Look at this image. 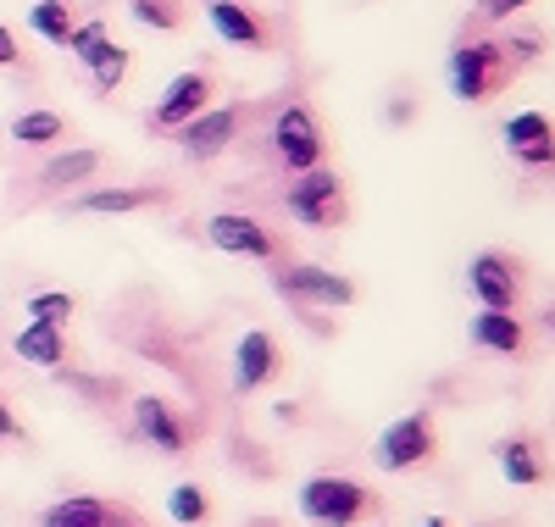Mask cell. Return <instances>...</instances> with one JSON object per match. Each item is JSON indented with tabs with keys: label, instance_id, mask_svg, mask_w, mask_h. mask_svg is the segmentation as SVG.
Returning a JSON list of instances; mask_svg holds the SVG:
<instances>
[{
	"label": "cell",
	"instance_id": "6da1fadb",
	"mask_svg": "<svg viewBox=\"0 0 555 527\" xmlns=\"http://www.w3.org/2000/svg\"><path fill=\"white\" fill-rule=\"evenodd\" d=\"M517 73L522 67L512 62V51H505L500 39H489V34H461L450 62H444L450 94H455V101H467V106H489Z\"/></svg>",
	"mask_w": 555,
	"mask_h": 527
},
{
	"label": "cell",
	"instance_id": "7a4b0ae2",
	"mask_svg": "<svg viewBox=\"0 0 555 527\" xmlns=\"http://www.w3.org/2000/svg\"><path fill=\"white\" fill-rule=\"evenodd\" d=\"M295 505H300V516L311 527H361V522H373L384 511L378 494L366 489V484H356V477H334V472L306 477Z\"/></svg>",
	"mask_w": 555,
	"mask_h": 527
},
{
	"label": "cell",
	"instance_id": "3957f363",
	"mask_svg": "<svg viewBox=\"0 0 555 527\" xmlns=\"http://www.w3.org/2000/svg\"><path fill=\"white\" fill-rule=\"evenodd\" d=\"M267 151L272 162L284 167V172H311L328 162V139H322V123L306 101H289V106H278L272 123H267Z\"/></svg>",
	"mask_w": 555,
	"mask_h": 527
},
{
	"label": "cell",
	"instance_id": "277c9868",
	"mask_svg": "<svg viewBox=\"0 0 555 527\" xmlns=\"http://www.w3.org/2000/svg\"><path fill=\"white\" fill-rule=\"evenodd\" d=\"M284 211L300 222V228H345L350 217V195H345V178L328 172V167H311V172H289L284 183Z\"/></svg>",
	"mask_w": 555,
	"mask_h": 527
},
{
	"label": "cell",
	"instance_id": "5b68a950",
	"mask_svg": "<svg viewBox=\"0 0 555 527\" xmlns=\"http://www.w3.org/2000/svg\"><path fill=\"white\" fill-rule=\"evenodd\" d=\"M434 450H439V422H434V411H405V416H395L384 434L373 439V461H378V472H389V477L434 461Z\"/></svg>",
	"mask_w": 555,
	"mask_h": 527
},
{
	"label": "cell",
	"instance_id": "8992f818",
	"mask_svg": "<svg viewBox=\"0 0 555 527\" xmlns=\"http://www.w3.org/2000/svg\"><path fill=\"white\" fill-rule=\"evenodd\" d=\"M206 239L217 250L245 256V261H267V267L289 261V245L261 217H250V211H217V217H206Z\"/></svg>",
	"mask_w": 555,
	"mask_h": 527
},
{
	"label": "cell",
	"instance_id": "52a82bcc",
	"mask_svg": "<svg viewBox=\"0 0 555 527\" xmlns=\"http://www.w3.org/2000/svg\"><path fill=\"white\" fill-rule=\"evenodd\" d=\"M206 7V23L222 44L234 51H250V56H272L278 51V23L267 12H256L250 0H201Z\"/></svg>",
	"mask_w": 555,
	"mask_h": 527
},
{
	"label": "cell",
	"instance_id": "ba28073f",
	"mask_svg": "<svg viewBox=\"0 0 555 527\" xmlns=\"http://www.w3.org/2000/svg\"><path fill=\"white\" fill-rule=\"evenodd\" d=\"M467 290L483 311H517L522 306V290H528V278H522V261L512 250H478L473 267H467Z\"/></svg>",
	"mask_w": 555,
	"mask_h": 527
},
{
	"label": "cell",
	"instance_id": "9c48e42d",
	"mask_svg": "<svg viewBox=\"0 0 555 527\" xmlns=\"http://www.w3.org/2000/svg\"><path fill=\"white\" fill-rule=\"evenodd\" d=\"M272 290L284 295V300H300V306H356V283H350L345 272H328V267L278 261Z\"/></svg>",
	"mask_w": 555,
	"mask_h": 527
},
{
	"label": "cell",
	"instance_id": "30bf717a",
	"mask_svg": "<svg viewBox=\"0 0 555 527\" xmlns=\"http://www.w3.org/2000/svg\"><path fill=\"white\" fill-rule=\"evenodd\" d=\"M245 106H206L195 123L178 128V145L190 162H217L222 151H234V139L245 133Z\"/></svg>",
	"mask_w": 555,
	"mask_h": 527
},
{
	"label": "cell",
	"instance_id": "8fae6325",
	"mask_svg": "<svg viewBox=\"0 0 555 527\" xmlns=\"http://www.w3.org/2000/svg\"><path fill=\"white\" fill-rule=\"evenodd\" d=\"M133 427H139V439L156 445L162 455H190V445H195V422L178 416V406L162 400V395H139L133 400Z\"/></svg>",
	"mask_w": 555,
	"mask_h": 527
},
{
	"label": "cell",
	"instance_id": "7c38bea8",
	"mask_svg": "<svg viewBox=\"0 0 555 527\" xmlns=\"http://www.w3.org/2000/svg\"><path fill=\"white\" fill-rule=\"evenodd\" d=\"M211 94H217V78H211V73H178V78L156 94V106H151V128L178 133L183 123H195V117L211 106Z\"/></svg>",
	"mask_w": 555,
	"mask_h": 527
},
{
	"label": "cell",
	"instance_id": "4fadbf2b",
	"mask_svg": "<svg viewBox=\"0 0 555 527\" xmlns=\"http://www.w3.org/2000/svg\"><path fill=\"white\" fill-rule=\"evenodd\" d=\"M500 139H505V151H512L517 167H528L539 178L555 172V123L544 112H517L512 123L500 128Z\"/></svg>",
	"mask_w": 555,
	"mask_h": 527
},
{
	"label": "cell",
	"instance_id": "5bb4252c",
	"mask_svg": "<svg viewBox=\"0 0 555 527\" xmlns=\"http://www.w3.org/2000/svg\"><path fill=\"white\" fill-rule=\"evenodd\" d=\"M278 372H284V350H278V339H272L267 327H250L245 339L234 345V395L267 389Z\"/></svg>",
	"mask_w": 555,
	"mask_h": 527
},
{
	"label": "cell",
	"instance_id": "9a60e30c",
	"mask_svg": "<svg viewBox=\"0 0 555 527\" xmlns=\"http://www.w3.org/2000/svg\"><path fill=\"white\" fill-rule=\"evenodd\" d=\"M172 189L162 183H101V189H83L67 206L73 211H95V217H117V211H151V206H167Z\"/></svg>",
	"mask_w": 555,
	"mask_h": 527
},
{
	"label": "cell",
	"instance_id": "2e32d148",
	"mask_svg": "<svg viewBox=\"0 0 555 527\" xmlns=\"http://www.w3.org/2000/svg\"><path fill=\"white\" fill-rule=\"evenodd\" d=\"M467 339H473V350H489V356H522L528 350V322L517 311H483L478 306Z\"/></svg>",
	"mask_w": 555,
	"mask_h": 527
},
{
	"label": "cell",
	"instance_id": "e0dca14e",
	"mask_svg": "<svg viewBox=\"0 0 555 527\" xmlns=\"http://www.w3.org/2000/svg\"><path fill=\"white\" fill-rule=\"evenodd\" d=\"M12 350H17V361H28V367L56 372V367L67 361V333H62V327H51V322H28V327H17Z\"/></svg>",
	"mask_w": 555,
	"mask_h": 527
},
{
	"label": "cell",
	"instance_id": "ac0fdd59",
	"mask_svg": "<svg viewBox=\"0 0 555 527\" xmlns=\"http://www.w3.org/2000/svg\"><path fill=\"white\" fill-rule=\"evenodd\" d=\"M106 522H112V500L101 494H67L39 511V527H106Z\"/></svg>",
	"mask_w": 555,
	"mask_h": 527
},
{
	"label": "cell",
	"instance_id": "d6986e66",
	"mask_svg": "<svg viewBox=\"0 0 555 527\" xmlns=\"http://www.w3.org/2000/svg\"><path fill=\"white\" fill-rule=\"evenodd\" d=\"M106 167V156L101 151H89V145H78V151H67V156H56V162H44V172H39V189H78V183H89Z\"/></svg>",
	"mask_w": 555,
	"mask_h": 527
},
{
	"label": "cell",
	"instance_id": "ffe728a7",
	"mask_svg": "<svg viewBox=\"0 0 555 527\" xmlns=\"http://www.w3.org/2000/svg\"><path fill=\"white\" fill-rule=\"evenodd\" d=\"M12 139L28 151H44V145H62L67 139V117L62 112H17L12 117Z\"/></svg>",
	"mask_w": 555,
	"mask_h": 527
},
{
	"label": "cell",
	"instance_id": "44dd1931",
	"mask_svg": "<svg viewBox=\"0 0 555 527\" xmlns=\"http://www.w3.org/2000/svg\"><path fill=\"white\" fill-rule=\"evenodd\" d=\"M494 455H500V472L512 477L517 489H539L544 484V461H539V450L528 439H505Z\"/></svg>",
	"mask_w": 555,
	"mask_h": 527
},
{
	"label": "cell",
	"instance_id": "7402d4cb",
	"mask_svg": "<svg viewBox=\"0 0 555 527\" xmlns=\"http://www.w3.org/2000/svg\"><path fill=\"white\" fill-rule=\"evenodd\" d=\"M62 51H73V62H78V67H95V62L112 51V28H106V17L73 23V34H67V44H62Z\"/></svg>",
	"mask_w": 555,
	"mask_h": 527
},
{
	"label": "cell",
	"instance_id": "603a6c76",
	"mask_svg": "<svg viewBox=\"0 0 555 527\" xmlns=\"http://www.w3.org/2000/svg\"><path fill=\"white\" fill-rule=\"evenodd\" d=\"M73 7H67V0H34V7H28V28L44 39V44H67V34H73Z\"/></svg>",
	"mask_w": 555,
	"mask_h": 527
},
{
	"label": "cell",
	"instance_id": "cb8c5ba5",
	"mask_svg": "<svg viewBox=\"0 0 555 527\" xmlns=\"http://www.w3.org/2000/svg\"><path fill=\"white\" fill-rule=\"evenodd\" d=\"M128 17L139 28H156V34H178L190 23V7L183 0H128Z\"/></svg>",
	"mask_w": 555,
	"mask_h": 527
},
{
	"label": "cell",
	"instance_id": "d4e9b609",
	"mask_svg": "<svg viewBox=\"0 0 555 527\" xmlns=\"http://www.w3.org/2000/svg\"><path fill=\"white\" fill-rule=\"evenodd\" d=\"M167 516H172L178 527H206V522H211V494H206L201 484H178V489L167 494Z\"/></svg>",
	"mask_w": 555,
	"mask_h": 527
},
{
	"label": "cell",
	"instance_id": "484cf974",
	"mask_svg": "<svg viewBox=\"0 0 555 527\" xmlns=\"http://www.w3.org/2000/svg\"><path fill=\"white\" fill-rule=\"evenodd\" d=\"M73 311H78V300H73L67 290H39V295H28V317H34V322H51V327H62Z\"/></svg>",
	"mask_w": 555,
	"mask_h": 527
},
{
	"label": "cell",
	"instance_id": "4316f807",
	"mask_svg": "<svg viewBox=\"0 0 555 527\" xmlns=\"http://www.w3.org/2000/svg\"><path fill=\"white\" fill-rule=\"evenodd\" d=\"M128 67H133V56L122 51V44H112V51H106L95 67H89V83H95V94H112V89L128 78Z\"/></svg>",
	"mask_w": 555,
	"mask_h": 527
},
{
	"label": "cell",
	"instance_id": "83f0119b",
	"mask_svg": "<svg viewBox=\"0 0 555 527\" xmlns=\"http://www.w3.org/2000/svg\"><path fill=\"white\" fill-rule=\"evenodd\" d=\"M533 7V0H478V23H512Z\"/></svg>",
	"mask_w": 555,
	"mask_h": 527
},
{
	"label": "cell",
	"instance_id": "f1b7e54d",
	"mask_svg": "<svg viewBox=\"0 0 555 527\" xmlns=\"http://www.w3.org/2000/svg\"><path fill=\"white\" fill-rule=\"evenodd\" d=\"M23 62V51H17V39H12V28L0 23V67H17Z\"/></svg>",
	"mask_w": 555,
	"mask_h": 527
},
{
	"label": "cell",
	"instance_id": "f546056e",
	"mask_svg": "<svg viewBox=\"0 0 555 527\" xmlns=\"http://www.w3.org/2000/svg\"><path fill=\"white\" fill-rule=\"evenodd\" d=\"M0 439H23V422L12 416V406L0 400Z\"/></svg>",
	"mask_w": 555,
	"mask_h": 527
},
{
	"label": "cell",
	"instance_id": "4dcf8cb0",
	"mask_svg": "<svg viewBox=\"0 0 555 527\" xmlns=\"http://www.w3.org/2000/svg\"><path fill=\"white\" fill-rule=\"evenodd\" d=\"M106 527H145V522H139L128 505H112V522H106Z\"/></svg>",
	"mask_w": 555,
	"mask_h": 527
},
{
	"label": "cell",
	"instance_id": "1f68e13d",
	"mask_svg": "<svg viewBox=\"0 0 555 527\" xmlns=\"http://www.w3.org/2000/svg\"><path fill=\"white\" fill-rule=\"evenodd\" d=\"M423 527H450V522H444V516H428V522H423Z\"/></svg>",
	"mask_w": 555,
	"mask_h": 527
},
{
	"label": "cell",
	"instance_id": "d6a6232c",
	"mask_svg": "<svg viewBox=\"0 0 555 527\" xmlns=\"http://www.w3.org/2000/svg\"><path fill=\"white\" fill-rule=\"evenodd\" d=\"M544 327H550V333H555V306H550V311H544Z\"/></svg>",
	"mask_w": 555,
	"mask_h": 527
}]
</instances>
